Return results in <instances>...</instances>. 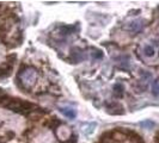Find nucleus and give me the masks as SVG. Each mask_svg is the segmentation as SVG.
<instances>
[{
	"instance_id": "1",
	"label": "nucleus",
	"mask_w": 159,
	"mask_h": 143,
	"mask_svg": "<svg viewBox=\"0 0 159 143\" xmlns=\"http://www.w3.org/2000/svg\"><path fill=\"white\" fill-rule=\"evenodd\" d=\"M0 106L13 112H17V113H20V115H28V113L36 112L39 110V106H36L35 104L30 103L28 100L10 97L8 94L2 95L0 98Z\"/></svg>"
},
{
	"instance_id": "2",
	"label": "nucleus",
	"mask_w": 159,
	"mask_h": 143,
	"mask_svg": "<svg viewBox=\"0 0 159 143\" xmlns=\"http://www.w3.org/2000/svg\"><path fill=\"white\" fill-rule=\"evenodd\" d=\"M84 58V51L79 48H72L68 56V61H71V63H80Z\"/></svg>"
},
{
	"instance_id": "3",
	"label": "nucleus",
	"mask_w": 159,
	"mask_h": 143,
	"mask_svg": "<svg viewBox=\"0 0 159 143\" xmlns=\"http://www.w3.org/2000/svg\"><path fill=\"white\" fill-rule=\"evenodd\" d=\"M107 111L109 115H114V116H120V115H123L125 113V109L123 106L119 103H107Z\"/></svg>"
},
{
	"instance_id": "4",
	"label": "nucleus",
	"mask_w": 159,
	"mask_h": 143,
	"mask_svg": "<svg viewBox=\"0 0 159 143\" xmlns=\"http://www.w3.org/2000/svg\"><path fill=\"white\" fill-rule=\"evenodd\" d=\"M143 20H141V19H136V20H133V22H129V23H127L123 26V29L129 32H139L143 30Z\"/></svg>"
},
{
	"instance_id": "5",
	"label": "nucleus",
	"mask_w": 159,
	"mask_h": 143,
	"mask_svg": "<svg viewBox=\"0 0 159 143\" xmlns=\"http://www.w3.org/2000/svg\"><path fill=\"white\" fill-rule=\"evenodd\" d=\"M77 31H79V24L75 26V25H62V26H60V29H59V31L60 33L62 35V36H68V35H72V33H74Z\"/></svg>"
},
{
	"instance_id": "6",
	"label": "nucleus",
	"mask_w": 159,
	"mask_h": 143,
	"mask_svg": "<svg viewBox=\"0 0 159 143\" xmlns=\"http://www.w3.org/2000/svg\"><path fill=\"white\" fill-rule=\"evenodd\" d=\"M44 125L49 129H57V128L61 125V120L56 117H52V118H48L44 123Z\"/></svg>"
},
{
	"instance_id": "7",
	"label": "nucleus",
	"mask_w": 159,
	"mask_h": 143,
	"mask_svg": "<svg viewBox=\"0 0 159 143\" xmlns=\"http://www.w3.org/2000/svg\"><path fill=\"white\" fill-rule=\"evenodd\" d=\"M59 111L64 115L65 117H67L68 119H74L77 117V112L73 109H70V107H59Z\"/></svg>"
},
{
	"instance_id": "8",
	"label": "nucleus",
	"mask_w": 159,
	"mask_h": 143,
	"mask_svg": "<svg viewBox=\"0 0 159 143\" xmlns=\"http://www.w3.org/2000/svg\"><path fill=\"white\" fill-rule=\"evenodd\" d=\"M112 89H114V95H115L116 98H122V97H123L125 87H123L121 84H115Z\"/></svg>"
},
{
	"instance_id": "9",
	"label": "nucleus",
	"mask_w": 159,
	"mask_h": 143,
	"mask_svg": "<svg viewBox=\"0 0 159 143\" xmlns=\"http://www.w3.org/2000/svg\"><path fill=\"white\" fill-rule=\"evenodd\" d=\"M154 48L152 47V46H145L143 48V55L147 56V57H153L154 56Z\"/></svg>"
},
{
	"instance_id": "10",
	"label": "nucleus",
	"mask_w": 159,
	"mask_h": 143,
	"mask_svg": "<svg viewBox=\"0 0 159 143\" xmlns=\"http://www.w3.org/2000/svg\"><path fill=\"white\" fill-rule=\"evenodd\" d=\"M152 94L154 97L159 95V80L153 81V84H152Z\"/></svg>"
},
{
	"instance_id": "11",
	"label": "nucleus",
	"mask_w": 159,
	"mask_h": 143,
	"mask_svg": "<svg viewBox=\"0 0 159 143\" xmlns=\"http://www.w3.org/2000/svg\"><path fill=\"white\" fill-rule=\"evenodd\" d=\"M96 127H97V123H90L88 129H83V132H84L85 135H91V134L93 132V130H95Z\"/></svg>"
},
{
	"instance_id": "12",
	"label": "nucleus",
	"mask_w": 159,
	"mask_h": 143,
	"mask_svg": "<svg viewBox=\"0 0 159 143\" xmlns=\"http://www.w3.org/2000/svg\"><path fill=\"white\" fill-rule=\"evenodd\" d=\"M140 125L146 128V129H152V128L154 127V122H152V120H143V122L140 123Z\"/></svg>"
},
{
	"instance_id": "13",
	"label": "nucleus",
	"mask_w": 159,
	"mask_h": 143,
	"mask_svg": "<svg viewBox=\"0 0 159 143\" xmlns=\"http://www.w3.org/2000/svg\"><path fill=\"white\" fill-rule=\"evenodd\" d=\"M7 63L8 64H11V66H13V64L17 62V55L16 54H11V55H8L7 56Z\"/></svg>"
},
{
	"instance_id": "14",
	"label": "nucleus",
	"mask_w": 159,
	"mask_h": 143,
	"mask_svg": "<svg viewBox=\"0 0 159 143\" xmlns=\"http://www.w3.org/2000/svg\"><path fill=\"white\" fill-rule=\"evenodd\" d=\"M92 56H93V58H102L103 57V53H102V50H99V49H93L92 50Z\"/></svg>"
},
{
	"instance_id": "15",
	"label": "nucleus",
	"mask_w": 159,
	"mask_h": 143,
	"mask_svg": "<svg viewBox=\"0 0 159 143\" xmlns=\"http://www.w3.org/2000/svg\"><path fill=\"white\" fill-rule=\"evenodd\" d=\"M77 138H78V137H77V135L72 134V135L70 136V137H68L66 141H64L62 143H77Z\"/></svg>"
},
{
	"instance_id": "16",
	"label": "nucleus",
	"mask_w": 159,
	"mask_h": 143,
	"mask_svg": "<svg viewBox=\"0 0 159 143\" xmlns=\"http://www.w3.org/2000/svg\"><path fill=\"white\" fill-rule=\"evenodd\" d=\"M5 94H6V93H5V91H4L2 88H0V98H1L2 95H5Z\"/></svg>"
}]
</instances>
